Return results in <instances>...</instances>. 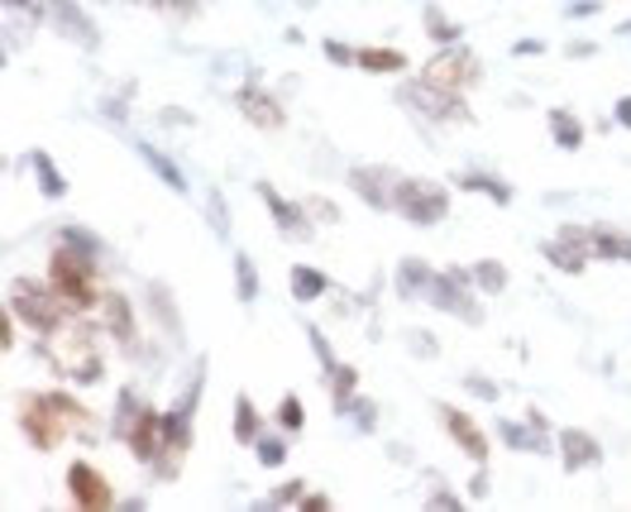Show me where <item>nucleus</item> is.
Wrapping results in <instances>:
<instances>
[{
    "label": "nucleus",
    "instance_id": "nucleus-32",
    "mask_svg": "<svg viewBox=\"0 0 631 512\" xmlns=\"http://www.w3.org/2000/svg\"><path fill=\"white\" fill-rule=\"evenodd\" d=\"M474 283L483 287V293H503V287H507V268L493 264V259H479L474 264Z\"/></svg>",
    "mask_w": 631,
    "mask_h": 512
},
{
    "label": "nucleus",
    "instance_id": "nucleus-54",
    "mask_svg": "<svg viewBox=\"0 0 631 512\" xmlns=\"http://www.w3.org/2000/svg\"><path fill=\"white\" fill-rule=\"evenodd\" d=\"M622 35H627V39H631V24H622Z\"/></svg>",
    "mask_w": 631,
    "mask_h": 512
},
{
    "label": "nucleus",
    "instance_id": "nucleus-13",
    "mask_svg": "<svg viewBox=\"0 0 631 512\" xmlns=\"http://www.w3.org/2000/svg\"><path fill=\"white\" fill-rule=\"evenodd\" d=\"M235 106H239V116H245L254 130H283L287 125V110L278 106V96L264 91L258 82H245L235 91Z\"/></svg>",
    "mask_w": 631,
    "mask_h": 512
},
{
    "label": "nucleus",
    "instance_id": "nucleus-8",
    "mask_svg": "<svg viewBox=\"0 0 631 512\" xmlns=\"http://www.w3.org/2000/svg\"><path fill=\"white\" fill-rule=\"evenodd\" d=\"M479 77H483V68H479V58L469 53L464 43H445L441 53H435V58L426 62V82H435V87H450V91L474 87Z\"/></svg>",
    "mask_w": 631,
    "mask_h": 512
},
{
    "label": "nucleus",
    "instance_id": "nucleus-2",
    "mask_svg": "<svg viewBox=\"0 0 631 512\" xmlns=\"http://www.w3.org/2000/svg\"><path fill=\"white\" fill-rule=\"evenodd\" d=\"M10 312L20 316L24 326H34L39 335H53L68 322V297L58 293L53 283H39V278H14L10 283Z\"/></svg>",
    "mask_w": 631,
    "mask_h": 512
},
{
    "label": "nucleus",
    "instance_id": "nucleus-23",
    "mask_svg": "<svg viewBox=\"0 0 631 512\" xmlns=\"http://www.w3.org/2000/svg\"><path fill=\"white\" fill-rule=\"evenodd\" d=\"M135 149H139V158H144V164H149L154 173H158V178H164L172 191H177V197H183V191H187V178H183V168H177L172 164V158L164 154V149H154V144H144V139H135Z\"/></svg>",
    "mask_w": 631,
    "mask_h": 512
},
{
    "label": "nucleus",
    "instance_id": "nucleus-51",
    "mask_svg": "<svg viewBox=\"0 0 631 512\" xmlns=\"http://www.w3.org/2000/svg\"><path fill=\"white\" fill-rule=\"evenodd\" d=\"M302 508H306V512H326V508H331V499H326V493H306Z\"/></svg>",
    "mask_w": 631,
    "mask_h": 512
},
{
    "label": "nucleus",
    "instance_id": "nucleus-16",
    "mask_svg": "<svg viewBox=\"0 0 631 512\" xmlns=\"http://www.w3.org/2000/svg\"><path fill=\"white\" fill-rule=\"evenodd\" d=\"M101 316H106V331L120 341L125 355H139V322H135V307H129L125 293H106L101 297Z\"/></svg>",
    "mask_w": 631,
    "mask_h": 512
},
{
    "label": "nucleus",
    "instance_id": "nucleus-34",
    "mask_svg": "<svg viewBox=\"0 0 631 512\" xmlns=\"http://www.w3.org/2000/svg\"><path fill=\"white\" fill-rule=\"evenodd\" d=\"M426 35H431V39H441V43H460V24H450L441 10L426 6Z\"/></svg>",
    "mask_w": 631,
    "mask_h": 512
},
{
    "label": "nucleus",
    "instance_id": "nucleus-12",
    "mask_svg": "<svg viewBox=\"0 0 631 512\" xmlns=\"http://www.w3.org/2000/svg\"><path fill=\"white\" fill-rule=\"evenodd\" d=\"M39 20H53L62 39H72V43H82V48L101 43V35H96V24H91V14L77 6V0H43V14H39Z\"/></svg>",
    "mask_w": 631,
    "mask_h": 512
},
{
    "label": "nucleus",
    "instance_id": "nucleus-1",
    "mask_svg": "<svg viewBox=\"0 0 631 512\" xmlns=\"http://www.w3.org/2000/svg\"><path fill=\"white\" fill-rule=\"evenodd\" d=\"M48 283L68 297L72 312H91L106 297V293H96V254L68 245V239H58L53 259H48Z\"/></svg>",
    "mask_w": 631,
    "mask_h": 512
},
{
    "label": "nucleus",
    "instance_id": "nucleus-35",
    "mask_svg": "<svg viewBox=\"0 0 631 512\" xmlns=\"http://www.w3.org/2000/svg\"><path fill=\"white\" fill-rule=\"evenodd\" d=\"M254 445H258V465L264 470H278L287 460V441H278V436H258Z\"/></svg>",
    "mask_w": 631,
    "mask_h": 512
},
{
    "label": "nucleus",
    "instance_id": "nucleus-37",
    "mask_svg": "<svg viewBox=\"0 0 631 512\" xmlns=\"http://www.w3.org/2000/svg\"><path fill=\"white\" fill-rule=\"evenodd\" d=\"M345 417H354V426H359V431H374V426H378V403H368V397H354Z\"/></svg>",
    "mask_w": 631,
    "mask_h": 512
},
{
    "label": "nucleus",
    "instance_id": "nucleus-24",
    "mask_svg": "<svg viewBox=\"0 0 631 512\" xmlns=\"http://www.w3.org/2000/svg\"><path fill=\"white\" fill-rule=\"evenodd\" d=\"M593 259H608V264H631V235L598 226V230H593Z\"/></svg>",
    "mask_w": 631,
    "mask_h": 512
},
{
    "label": "nucleus",
    "instance_id": "nucleus-11",
    "mask_svg": "<svg viewBox=\"0 0 631 512\" xmlns=\"http://www.w3.org/2000/svg\"><path fill=\"white\" fill-rule=\"evenodd\" d=\"M68 493H72V503L77 508H87V512H106V508H116V493H110V479L87 465V460H77V465H68Z\"/></svg>",
    "mask_w": 631,
    "mask_h": 512
},
{
    "label": "nucleus",
    "instance_id": "nucleus-17",
    "mask_svg": "<svg viewBox=\"0 0 631 512\" xmlns=\"http://www.w3.org/2000/svg\"><path fill=\"white\" fill-rule=\"evenodd\" d=\"M555 445H560V465L570 470V474L603 465V445H598L589 431H579V426H564L560 436H555Z\"/></svg>",
    "mask_w": 631,
    "mask_h": 512
},
{
    "label": "nucleus",
    "instance_id": "nucleus-5",
    "mask_svg": "<svg viewBox=\"0 0 631 512\" xmlns=\"http://www.w3.org/2000/svg\"><path fill=\"white\" fill-rule=\"evenodd\" d=\"M48 360L53 370L72 383H101V355H96L91 335L87 331H53V345H48Z\"/></svg>",
    "mask_w": 631,
    "mask_h": 512
},
{
    "label": "nucleus",
    "instance_id": "nucleus-50",
    "mask_svg": "<svg viewBox=\"0 0 631 512\" xmlns=\"http://www.w3.org/2000/svg\"><path fill=\"white\" fill-rule=\"evenodd\" d=\"M14 345V316L0 312V349H10Z\"/></svg>",
    "mask_w": 631,
    "mask_h": 512
},
{
    "label": "nucleus",
    "instance_id": "nucleus-44",
    "mask_svg": "<svg viewBox=\"0 0 631 512\" xmlns=\"http://www.w3.org/2000/svg\"><path fill=\"white\" fill-rule=\"evenodd\" d=\"M326 58L331 62H339V68H359V48H345V43H326Z\"/></svg>",
    "mask_w": 631,
    "mask_h": 512
},
{
    "label": "nucleus",
    "instance_id": "nucleus-27",
    "mask_svg": "<svg viewBox=\"0 0 631 512\" xmlns=\"http://www.w3.org/2000/svg\"><path fill=\"white\" fill-rule=\"evenodd\" d=\"M455 187L479 191V197H489V201H497V206H512V187L497 183V178H489V173H460Z\"/></svg>",
    "mask_w": 631,
    "mask_h": 512
},
{
    "label": "nucleus",
    "instance_id": "nucleus-7",
    "mask_svg": "<svg viewBox=\"0 0 631 512\" xmlns=\"http://www.w3.org/2000/svg\"><path fill=\"white\" fill-rule=\"evenodd\" d=\"M397 101L412 110V116H421V120H474L469 116V106H464V91H450V87H435V82H426V77H421V82H402L397 87Z\"/></svg>",
    "mask_w": 631,
    "mask_h": 512
},
{
    "label": "nucleus",
    "instance_id": "nucleus-53",
    "mask_svg": "<svg viewBox=\"0 0 631 512\" xmlns=\"http://www.w3.org/2000/svg\"><path fill=\"white\" fill-rule=\"evenodd\" d=\"M570 58H593V43H570Z\"/></svg>",
    "mask_w": 631,
    "mask_h": 512
},
{
    "label": "nucleus",
    "instance_id": "nucleus-31",
    "mask_svg": "<svg viewBox=\"0 0 631 512\" xmlns=\"http://www.w3.org/2000/svg\"><path fill=\"white\" fill-rule=\"evenodd\" d=\"M235 293H239L245 307H254V302H258V268H254V259L245 249H235Z\"/></svg>",
    "mask_w": 631,
    "mask_h": 512
},
{
    "label": "nucleus",
    "instance_id": "nucleus-36",
    "mask_svg": "<svg viewBox=\"0 0 631 512\" xmlns=\"http://www.w3.org/2000/svg\"><path fill=\"white\" fill-rule=\"evenodd\" d=\"M206 216H210V230H216L220 239H225V235H230V216H225V197H220V191H216V187H210V191H206Z\"/></svg>",
    "mask_w": 631,
    "mask_h": 512
},
{
    "label": "nucleus",
    "instance_id": "nucleus-25",
    "mask_svg": "<svg viewBox=\"0 0 631 512\" xmlns=\"http://www.w3.org/2000/svg\"><path fill=\"white\" fill-rule=\"evenodd\" d=\"M149 312H154V322H164L168 341H183V316H177L172 293H168L164 283H154V287H149Z\"/></svg>",
    "mask_w": 631,
    "mask_h": 512
},
{
    "label": "nucleus",
    "instance_id": "nucleus-19",
    "mask_svg": "<svg viewBox=\"0 0 631 512\" xmlns=\"http://www.w3.org/2000/svg\"><path fill=\"white\" fill-rule=\"evenodd\" d=\"M497 436H503V445L507 451H522V455H541V451H550V426H541V422H503L497 417Z\"/></svg>",
    "mask_w": 631,
    "mask_h": 512
},
{
    "label": "nucleus",
    "instance_id": "nucleus-38",
    "mask_svg": "<svg viewBox=\"0 0 631 512\" xmlns=\"http://www.w3.org/2000/svg\"><path fill=\"white\" fill-rule=\"evenodd\" d=\"M278 422H283L287 431H302L306 412H302V397H297V393H283V403H278Z\"/></svg>",
    "mask_w": 631,
    "mask_h": 512
},
{
    "label": "nucleus",
    "instance_id": "nucleus-52",
    "mask_svg": "<svg viewBox=\"0 0 631 512\" xmlns=\"http://www.w3.org/2000/svg\"><path fill=\"white\" fill-rule=\"evenodd\" d=\"M593 10H598V0H579V6H570L574 20H579V14H593Z\"/></svg>",
    "mask_w": 631,
    "mask_h": 512
},
{
    "label": "nucleus",
    "instance_id": "nucleus-48",
    "mask_svg": "<svg viewBox=\"0 0 631 512\" xmlns=\"http://www.w3.org/2000/svg\"><path fill=\"white\" fill-rule=\"evenodd\" d=\"M612 120H618L622 130H631V96H622V101L612 106Z\"/></svg>",
    "mask_w": 631,
    "mask_h": 512
},
{
    "label": "nucleus",
    "instance_id": "nucleus-49",
    "mask_svg": "<svg viewBox=\"0 0 631 512\" xmlns=\"http://www.w3.org/2000/svg\"><path fill=\"white\" fill-rule=\"evenodd\" d=\"M512 53H516V58H536V53H545V43H541V39H522V43L512 48Z\"/></svg>",
    "mask_w": 631,
    "mask_h": 512
},
{
    "label": "nucleus",
    "instance_id": "nucleus-42",
    "mask_svg": "<svg viewBox=\"0 0 631 512\" xmlns=\"http://www.w3.org/2000/svg\"><path fill=\"white\" fill-rule=\"evenodd\" d=\"M302 489H306L302 479H293V484H283L278 493H273V499H264V503H258V508H287V503H302V499H306Z\"/></svg>",
    "mask_w": 631,
    "mask_h": 512
},
{
    "label": "nucleus",
    "instance_id": "nucleus-15",
    "mask_svg": "<svg viewBox=\"0 0 631 512\" xmlns=\"http://www.w3.org/2000/svg\"><path fill=\"white\" fill-rule=\"evenodd\" d=\"M254 191H258V201L273 211V220H278V230L287 235V239H312V216H306V206H297V201H287L283 191H273L268 183H254Z\"/></svg>",
    "mask_w": 631,
    "mask_h": 512
},
{
    "label": "nucleus",
    "instance_id": "nucleus-14",
    "mask_svg": "<svg viewBox=\"0 0 631 512\" xmlns=\"http://www.w3.org/2000/svg\"><path fill=\"white\" fill-rule=\"evenodd\" d=\"M435 412H441V426L450 431V441H455L460 451L474 460V465H489V436L479 431V422L469 417V412L450 407V403H435Z\"/></svg>",
    "mask_w": 631,
    "mask_h": 512
},
{
    "label": "nucleus",
    "instance_id": "nucleus-22",
    "mask_svg": "<svg viewBox=\"0 0 631 512\" xmlns=\"http://www.w3.org/2000/svg\"><path fill=\"white\" fill-rule=\"evenodd\" d=\"M29 168H34V178H39V191H43L48 201H62V197H68V178H62V173H58V164H53V158H48L43 149H34V154H29Z\"/></svg>",
    "mask_w": 631,
    "mask_h": 512
},
{
    "label": "nucleus",
    "instance_id": "nucleus-4",
    "mask_svg": "<svg viewBox=\"0 0 631 512\" xmlns=\"http://www.w3.org/2000/svg\"><path fill=\"white\" fill-rule=\"evenodd\" d=\"M393 211L412 226H441L450 216V191L426 178H397L393 187Z\"/></svg>",
    "mask_w": 631,
    "mask_h": 512
},
{
    "label": "nucleus",
    "instance_id": "nucleus-28",
    "mask_svg": "<svg viewBox=\"0 0 631 512\" xmlns=\"http://www.w3.org/2000/svg\"><path fill=\"white\" fill-rule=\"evenodd\" d=\"M258 436H264V422H258V412H254V397L239 393L235 397V441L239 445H254Z\"/></svg>",
    "mask_w": 631,
    "mask_h": 512
},
{
    "label": "nucleus",
    "instance_id": "nucleus-45",
    "mask_svg": "<svg viewBox=\"0 0 631 512\" xmlns=\"http://www.w3.org/2000/svg\"><path fill=\"white\" fill-rule=\"evenodd\" d=\"M407 335H412V341H407V345L416 349V355H426V360H435V355H441V345H435V341H431V335H426V331H407Z\"/></svg>",
    "mask_w": 631,
    "mask_h": 512
},
{
    "label": "nucleus",
    "instance_id": "nucleus-43",
    "mask_svg": "<svg viewBox=\"0 0 631 512\" xmlns=\"http://www.w3.org/2000/svg\"><path fill=\"white\" fill-rule=\"evenodd\" d=\"M464 388L479 397V403H497V383L483 378V374H464Z\"/></svg>",
    "mask_w": 631,
    "mask_h": 512
},
{
    "label": "nucleus",
    "instance_id": "nucleus-6",
    "mask_svg": "<svg viewBox=\"0 0 631 512\" xmlns=\"http://www.w3.org/2000/svg\"><path fill=\"white\" fill-rule=\"evenodd\" d=\"M469 283H474V274H464V268H445V274H431L426 297H421V302H431L435 312L455 316V322L479 326V322H483V302L469 297Z\"/></svg>",
    "mask_w": 631,
    "mask_h": 512
},
{
    "label": "nucleus",
    "instance_id": "nucleus-41",
    "mask_svg": "<svg viewBox=\"0 0 631 512\" xmlns=\"http://www.w3.org/2000/svg\"><path fill=\"white\" fill-rule=\"evenodd\" d=\"M58 239H68V245H77V249H87V254H96V259H101V239L87 235L82 226H62V235H58Z\"/></svg>",
    "mask_w": 631,
    "mask_h": 512
},
{
    "label": "nucleus",
    "instance_id": "nucleus-3",
    "mask_svg": "<svg viewBox=\"0 0 631 512\" xmlns=\"http://www.w3.org/2000/svg\"><path fill=\"white\" fill-rule=\"evenodd\" d=\"M14 407H20V412H14V422H20L24 441L34 445V451L48 455V451H58V445L72 436V426L62 422V412L53 403H48V393H20V397H14Z\"/></svg>",
    "mask_w": 631,
    "mask_h": 512
},
{
    "label": "nucleus",
    "instance_id": "nucleus-40",
    "mask_svg": "<svg viewBox=\"0 0 631 512\" xmlns=\"http://www.w3.org/2000/svg\"><path fill=\"white\" fill-rule=\"evenodd\" d=\"M158 14H172V20H191L201 10V0H149Z\"/></svg>",
    "mask_w": 631,
    "mask_h": 512
},
{
    "label": "nucleus",
    "instance_id": "nucleus-33",
    "mask_svg": "<svg viewBox=\"0 0 631 512\" xmlns=\"http://www.w3.org/2000/svg\"><path fill=\"white\" fill-rule=\"evenodd\" d=\"M306 341H312V355H316V364H321V374H335L339 370V360H335V349H331V341H326V335H321L316 326H306Z\"/></svg>",
    "mask_w": 631,
    "mask_h": 512
},
{
    "label": "nucleus",
    "instance_id": "nucleus-9",
    "mask_svg": "<svg viewBox=\"0 0 631 512\" xmlns=\"http://www.w3.org/2000/svg\"><path fill=\"white\" fill-rule=\"evenodd\" d=\"M541 254L560 268V274H584L589 259H593V230H584V226H560V235L545 239Z\"/></svg>",
    "mask_w": 631,
    "mask_h": 512
},
{
    "label": "nucleus",
    "instance_id": "nucleus-10",
    "mask_svg": "<svg viewBox=\"0 0 631 512\" xmlns=\"http://www.w3.org/2000/svg\"><path fill=\"white\" fill-rule=\"evenodd\" d=\"M125 445H129V455L139 460V465H154L158 451H164V412L149 407V403H139V412L129 417V426L120 431Z\"/></svg>",
    "mask_w": 631,
    "mask_h": 512
},
{
    "label": "nucleus",
    "instance_id": "nucleus-18",
    "mask_svg": "<svg viewBox=\"0 0 631 512\" xmlns=\"http://www.w3.org/2000/svg\"><path fill=\"white\" fill-rule=\"evenodd\" d=\"M393 187H397V178L387 168H349V191L354 197H364L374 211H387L393 206Z\"/></svg>",
    "mask_w": 631,
    "mask_h": 512
},
{
    "label": "nucleus",
    "instance_id": "nucleus-20",
    "mask_svg": "<svg viewBox=\"0 0 631 512\" xmlns=\"http://www.w3.org/2000/svg\"><path fill=\"white\" fill-rule=\"evenodd\" d=\"M545 125H550V139H555V149H564V154H574L579 144H584V120H579L574 110L555 106V110L545 116Z\"/></svg>",
    "mask_w": 631,
    "mask_h": 512
},
{
    "label": "nucleus",
    "instance_id": "nucleus-29",
    "mask_svg": "<svg viewBox=\"0 0 631 512\" xmlns=\"http://www.w3.org/2000/svg\"><path fill=\"white\" fill-rule=\"evenodd\" d=\"M359 68L374 77H387V72L407 68V53H397V48H359Z\"/></svg>",
    "mask_w": 631,
    "mask_h": 512
},
{
    "label": "nucleus",
    "instance_id": "nucleus-47",
    "mask_svg": "<svg viewBox=\"0 0 631 512\" xmlns=\"http://www.w3.org/2000/svg\"><path fill=\"white\" fill-rule=\"evenodd\" d=\"M469 499H489V465H479V474H474V484H469Z\"/></svg>",
    "mask_w": 631,
    "mask_h": 512
},
{
    "label": "nucleus",
    "instance_id": "nucleus-26",
    "mask_svg": "<svg viewBox=\"0 0 631 512\" xmlns=\"http://www.w3.org/2000/svg\"><path fill=\"white\" fill-rule=\"evenodd\" d=\"M287 283H293V297H297V302H316V297L331 293V278L321 274V268H312V264H297Z\"/></svg>",
    "mask_w": 631,
    "mask_h": 512
},
{
    "label": "nucleus",
    "instance_id": "nucleus-39",
    "mask_svg": "<svg viewBox=\"0 0 631 512\" xmlns=\"http://www.w3.org/2000/svg\"><path fill=\"white\" fill-rule=\"evenodd\" d=\"M302 206H306V216L321 220V226H339V206H335L331 197H306Z\"/></svg>",
    "mask_w": 631,
    "mask_h": 512
},
{
    "label": "nucleus",
    "instance_id": "nucleus-21",
    "mask_svg": "<svg viewBox=\"0 0 631 512\" xmlns=\"http://www.w3.org/2000/svg\"><path fill=\"white\" fill-rule=\"evenodd\" d=\"M431 274H435V268H426V259H402L397 264V297L402 302H421V297H426V283H431Z\"/></svg>",
    "mask_w": 631,
    "mask_h": 512
},
{
    "label": "nucleus",
    "instance_id": "nucleus-46",
    "mask_svg": "<svg viewBox=\"0 0 631 512\" xmlns=\"http://www.w3.org/2000/svg\"><path fill=\"white\" fill-rule=\"evenodd\" d=\"M426 508H441V512H455V508H464V499H455L450 489H435L431 499H426Z\"/></svg>",
    "mask_w": 631,
    "mask_h": 512
},
{
    "label": "nucleus",
    "instance_id": "nucleus-30",
    "mask_svg": "<svg viewBox=\"0 0 631 512\" xmlns=\"http://www.w3.org/2000/svg\"><path fill=\"white\" fill-rule=\"evenodd\" d=\"M354 388H359V370H354V364H339V370L331 374V403H335L339 417H345V412H349V403H354Z\"/></svg>",
    "mask_w": 631,
    "mask_h": 512
}]
</instances>
